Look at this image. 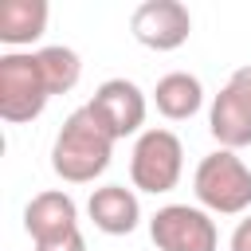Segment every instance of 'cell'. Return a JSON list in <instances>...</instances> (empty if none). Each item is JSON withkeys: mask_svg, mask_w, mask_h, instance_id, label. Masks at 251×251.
Wrapping results in <instances>:
<instances>
[{"mask_svg": "<svg viewBox=\"0 0 251 251\" xmlns=\"http://www.w3.org/2000/svg\"><path fill=\"white\" fill-rule=\"evenodd\" d=\"M75 227H78V204L63 188L35 192L27 200V208H24V231L31 235V243L63 235V231H75Z\"/></svg>", "mask_w": 251, "mask_h": 251, "instance_id": "10", "label": "cell"}, {"mask_svg": "<svg viewBox=\"0 0 251 251\" xmlns=\"http://www.w3.org/2000/svg\"><path fill=\"white\" fill-rule=\"evenodd\" d=\"M153 102H157V110H161L169 122H184V118H192V114L204 106V86H200V78L188 75V71H169L165 78H157Z\"/></svg>", "mask_w": 251, "mask_h": 251, "instance_id": "12", "label": "cell"}, {"mask_svg": "<svg viewBox=\"0 0 251 251\" xmlns=\"http://www.w3.org/2000/svg\"><path fill=\"white\" fill-rule=\"evenodd\" d=\"M192 192L200 200L204 212L216 216H239L251 208V169L243 165L239 153L231 149H216L208 153L196 173H192Z\"/></svg>", "mask_w": 251, "mask_h": 251, "instance_id": "2", "label": "cell"}, {"mask_svg": "<svg viewBox=\"0 0 251 251\" xmlns=\"http://www.w3.org/2000/svg\"><path fill=\"white\" fill-rule=\"evenodd\" d=\"M86 216L106 235H129L141 224V204H137V192L133 188H126V184H102V188L90 192Z\"/></svg>", "mask_w": 251, "mask_h": 251, "instance_id": "9", "label": "cell"}, {"mask_svg": "<svg viewBox=\"0 0 251 251\" xmlns=\"http://www.w3.org/2000/svg\"><path fill=\"white\" fill-rule=\"evenodd\" d=\"M86 106L106 126V133L114 141H122V137H129V133H137L145 126V94L129 78H106Z\"/></svg>", "mask_w": 251, "mask_h": 251, "instance_id": "8", "label": "cell"}, {"mask_svg": "<svg viewBox=\"0 0 251 251\" xmlns=\"http://www.w3.org/2000/svg\"><path fill=\"white\" fill-rule=\"evenodd\" d=\"M110 157H114V137L90 114V106L71 110L67 122L55 133V145H51V169H55V176L67 180V184H90L94 176L106 173Z\"/></svg>", "mask_w": 251, "mask_h": 251, "instance_id": "1", "label": "cell"}, {"mask_svg": "<svg viewBox=\"0 0 251 251\" xmlns=\"http://www.w3.org/2000/svg\"><path fill=\"white\" fill-rule=\"evenodd\" d=\"M35 251H86V239H82V231L75 227V231H63V235L39 239V243H35Z\"/></svg>", "mask_w": 251, "mask_h": 251, "instance_id": "14", "label": "cell"}, {"mask_svg": "<svg viewBox=\"0 0 251 251\" xmlns=\"http://www.w3.org/2000/svg\"><path fill=\"white\" fill-rule=\"evenodd\" d=\"M227 247H231V251H251V216L235 224V231H231V243H227Z\"/></svg>", "mask_w": 251, "mask_h": 251, "instance_id": "15", "label": "cell"}, {"mask_svg": "<svg viewBox=\"0 0 251 251\" xmlns=\"http://www.w3.org/2000/svg\"><path fill=\"white\" fill-rule=\"evenodd\" d=\"M149 239L157 243V251H216L220 247L216 220L192 204L157 208L149 220Z\"/></svg>", "mask_w": 251, "mask_h": 251, "instance_id": "5", "label": "cell"}, {"mask_svg": "<svg viewBox=\"0 0 251 251\" xmlns=\"http://www.w3.org/2000/svg\"><path fill=\"white\" fill-rule=\"evenodd\" d=\"M35 55H39L43 78H47V86H51V98L78 86V78H82V59H78V51L55 43V47H39Z\"/></svg>", "mask_w": 251, "mask_h": 251, "instance_id": "13", "label": "cell"}, {"mask_svg": "<svg viewBox=\"0 0 251 251\" xmlns=\"http://www.w3.org/2000/svg\"><path fill=\"white\" fill-rule=\"evenodd\" d=\"M51 102V86L43 78L35 51H4L0 55V118L12 126L35 122Z\"/></svg>", "mask_w": 251, "mask_h": 251, "instance_id": "3", "label": "cell"}, {"mask_svg": "<svg viewBox=\"0 0 251 251\" xmlns=\"http://www.w3.org/2000/svg\"><path fill=\"white\" fill-rule=\"evenodd\" d=\"M184 173V145L173 129H141L129 153V180L141 192H173Z\"/></svg>", "mask_w": 251, "mask_h": 251, "instance_id": "4", "label": "cell"}, {"mask_svg": "<svg viewBox=\"0 0 251 251\" xmlns=\"http://www.w3.org/2000/svg\"><path fill=\"white\" fill-rule=\"evenodd\" d=\"M47 0H0V43L31 47L47 31Z\"/></svg>", "mask_w": 251, "mask_h": 251, "instance_id": "11", "label": "cell"}, {"mask_svg": "<svg viewBox=\"0 0 251 251\" xmlns=\"http://www.w3.org/2000/svg\"><path fill=\"white\" fill-rule=\"evenodd\" d=\"M129 31L149 51H176L192 35V16L180 0H145L133 8Z\"/></svg>", "mask_w": 251, "mask_h": 251, "instance_id": "7", "label": "cell"}, {"mask_svg": "<svg viewBox=\"0 0 251 251\" xmlns=\"http://www.w3.org/2000/svg\"><path fill=\"white\" fill-rule=\"evenodd\" d=\"M208 129L220 141V149H243L251 145V63L235 67L224 90L212 98L208 110Z\"/></svg>", "mask_w": 251, "mask_h": 251, "instance_id": "6", "label": "cell"}]
</instances>
